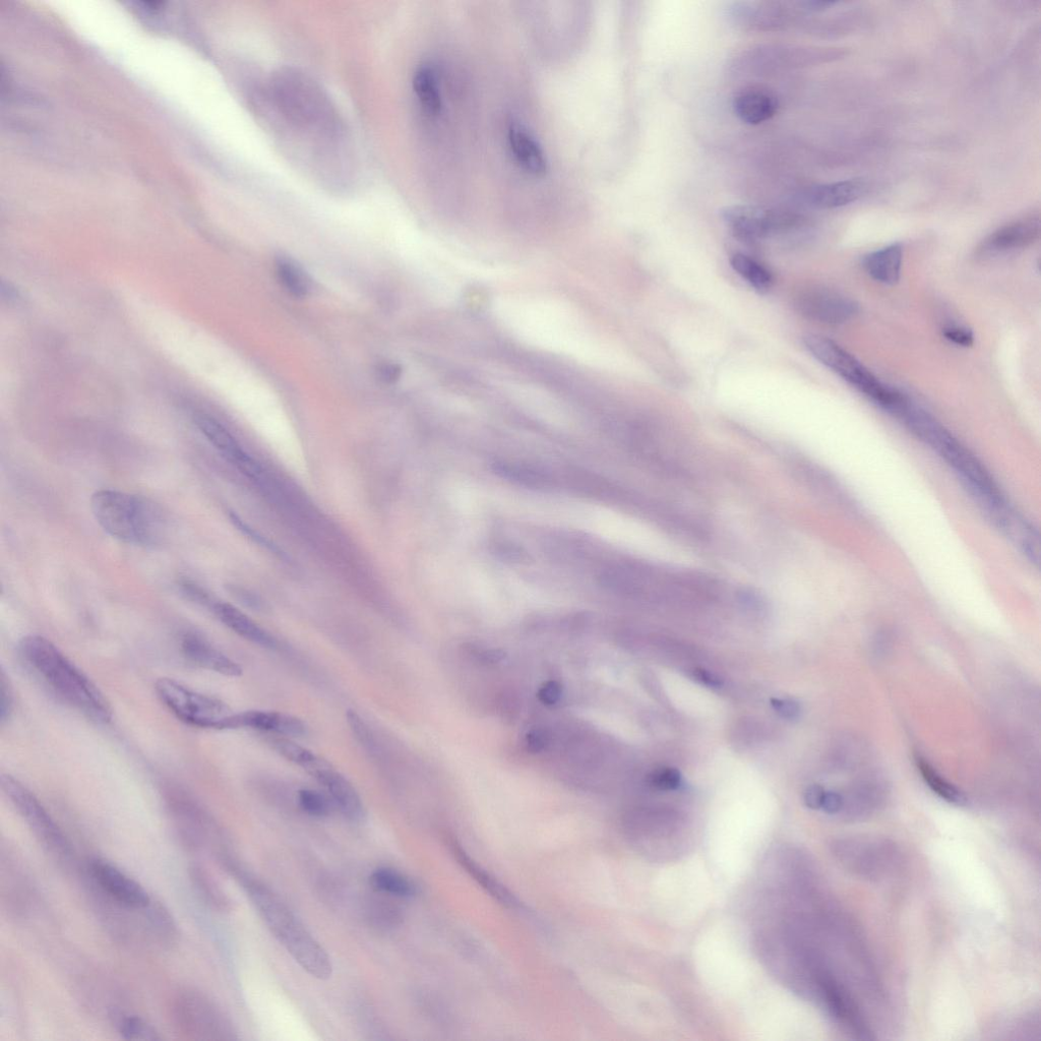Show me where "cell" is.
Listing matches in <instances>:
<instances>
[{
  "mask_svg": "<svg viewBox=\"0 0 1041 1041\" xmlns=\"http://www.w3.org/2000/svg\"><path fill=\"white\" fill-rule=\"evenodd\" d=\"M412 88L423 111L428 115H439L443 110L438 75L430 65L420 66L412 80Z\"/></svg>",
  "mask_w": 1041,
  "mask_h": 1041,
  "instance_id": "25",
  "label": "cell"
},
{
  "mask_svg": "<svg viewBox=\"0 0 1041 1041\" xmlns=\"http://www.w3.org/2000/svg\"><path fill=\"white\" fill-rule=\"evenodd\" d=\"M1040 236V219L1030 215L1011 222L985 238L976 249L977 259L992 260L1029 248Z\"/></svg>",
  "mask_w": 1041,
  "mask_h": 1041,
  "instance_id": "15",
  "label": "cell"
},
{
  "mask_svg": "<svg viewBox=\"0 0 1041 1041\" xmlns=\"http://www.w3.org/2000/svg\"><path fill=\"white\" fill-rule=\"evenodd\" d=\"M730 264L732 269L757 291L767 292L772 287V274L755 259L743 254H737L731 258Z\"/></svg>",
  "mask_w": 1041,
  "mask_h": 1041,
  "instance_id": "31",
  "label": "cell"
},
{
  "mask_svg": "<svg viewBox=\"0 0 1041 1041\" xmlns=\"http://www.w3.org/2000/svg\"><path fill=\"white\" fill-rule=\"evenodd\" d=\"M694 677L697 681L709 688L718 689L723 685L722 680L719 677L714 675V673H712L711 671L703 668L695 669Z\"/></svg>",
  "mask_w": 1041,
  "mask_h": 1041,
  "instance_id": "46",
  "label": "cell"
},
{
  "mask_svg": "<svg viewBox=\"0 0 1041 1041\" xmlns=\"http://www.w3.org/2000/svg\"><path fill=\"white\" fill-rule=\"evenodd\" d=\"M346 717L356 740L364 749L374 752L377 745L370 727L366 725L363 719H361L355 711L349 710Z\"/></svg>",
  "mask_w": 1041,
  "mask_h": 1041,
  "instance_id": "36",
  "label": "cell"
},
{
  "mask_svg": "<svg viewBox=\"0 0 1041 1041\" xmlns=\"http://www.w3.org/2000/svg\"><path fill=\"white\" fill-rule=\"evenodd\" d=\"M171 1016L176 1030L191 1040L229 1039L231 1028L219 1009L196 991L179 993L172 1002Z\"/></svg>",
  "mask_w": 1041,
  "mask_h": 1041,
  "instance_id": "9",
  "label": "cell"
},
{
  "mask_svg": "<svg viewBox=\"0 0 1041 1041\" xmlns=\"http://www.w3.org/2000/svg\"><path fill=\"white\" fill-rule=\"evenodd\" d=\"M865 190V183L861 180H844L813 188L807 200L815 208L836 209L859 200Z\"/></svg>",
  "mask_w": 1041,
  "mask_h": 1041,
  "instance_id": "23",
  "label": "cell"
},
{
  "mask_svg": "<svg viewBox=\"0 0 1041 1041\" xmlns=\"http://www.w3.org/2000/svg\"><path fill=\"white\" fill-rule=\"evenodd\" d=\"M493 470L502 478L527 488L546 489L554 486L553 477L534 467L498 461L494 463Z\"/></svg>",
  "mask_w": 1041,
  "mask_h": 1041,
  "instance_id": "26",
  "label": "cell"
},
{
  "mask_svg": "<svg viewBox=\"0 0 1041 1041\" xmlns=\"http://www.w3.org/2000/svg\"><path fill=\"white\" fill-rule=\"evenodd\" d=\"M378 379L387 385L396 383L401 377L400 365L392 362H383L376 369Z\"/></svg>",
  "mask_w": 1041,
  "mask_h": 1041,
  "instance_id": "43",
  "label": "cell"
},
{
  "mask_svg": "<svg viewBox=\"0 0 1041 1041\" xmlns=\"http://www.w3.org/2000/svg\"><path fill=\"white\" fill-rule=\"evenodd\" d=\"M902 263V247L900 244L894 243L867 255L863 260V267L876 282L893 286L900 280Z\"/></svg>",
  "mask_w": 1041,
  "mask_h": 1041,
  "instance_id": "24",
  "label": "cell"
},
{
  "mask_svg": "<svg viewBox=\"0 0 1041 1041\" xmlns=\"http://www.w3.org/2000/svg\"><path fill=\"white\" fill-rule=\"evenodd\" d=\"M88 872L100 893L120 908L145 911L153 903L142 885L107 861L92 860Z\"/></svg>",
  "mask_w": 1041,
  "mask_h": 1041,
  "instance_id": "12",
  "label": "cell"
},
{
  "mask_svg": "<svg viewBox=\"0 0 1041 1041\" xmlns=\"http://www.w3.org/2000/svg\"><path fill=\"white\" fill-rule=\"evenodd\" d=\"M943 336L951 343L970 347L974 343V336L970 329L958 324H948L943 328Z\"/></svg>",
  "mask_w": 1041,
  "mask_h": 1041,
  "instance_id": "38",
  "label": "cell"
},
{
  "mask_svg": "<svg viewBox=\"0 0 1041 1041\" xmlns=\"http://www.w3.org/2000/svg\"><path fill=\"white\" fill-rule=\"evenodd\" d=\"M252 728L279 734L281 737H302L306 725L299 718L280 712L248 711L234 714L232 729Z\"/></svg>",
  "mask_w": 1041,
  "mask_h": 1041,
  "instance_id": "19",
  "label": "cell"
},
{
  "mask_svg": "<svg viewBox=\"0 0 1041 1041\" xmlns=\"http://www.w3.org/2000/svg\"><path fill=\"white\" fill-rule=\"evenodd\" d=\"M371 882L377 890L391 896L408 898L415 893V886L408 878L388 868L375 871Z\"/></svg>",
  "mask_w": 1041,
  "mask_h": 1041,
  "instance_id": "33",
  "label": "cell"
},
{
  "mask_svg": "<svg viewBox=\"0 0 1041 1041\" xmlns=\"http://www.w3.org/2000/svg\"><path fill=\"white\" fill-rule=\"evenodd\" d=\"M155 691L161 703L187 724L200 728L232 729L234 713L218 699L166 678L157 681Z\"/></svg>",
  "mask_w": 1041,
  "mask_h": 1041,
  "instance_id": "7",
  "label": "cell"
},
{
  "mask_svg": "<svg viewBox=\"0 0 1041 1041\" xmlns=\"http://www.w3.org/2000/svg\"><path fill=\"white\" fill-rule=\"evenodd\" d=\"M2 705H0V718L5 723L11 718L14 709V693L11 683L6 675V672L2 671Z\"/></svg>",
  "mask_w": 1041,
  "mask_h": 1041,
  "instance_id": "39",
  "label": "cell"
},
{
  "mask_svg": "<svg viewBox=\"0 0 1041 1041\" xmlns=\"http://www.w3.org/2000/svg\"><path fill=\"white\" fill-rule=\"evenodd\" d=\"M111 1017L118 1033L125 1039L154 1041L162 1038L152 1024L139 1016L113 1013Z\"/></svg>",
  "mask_w": 1041,
  "mask_h": 1041,
  "instance_id": "32",
  "label": "cell"
},
{
  "mask_svg": "<svg viewBox=\"0 0 1041 1041\" xmlns=\"http://www.w3.org/2000/svg\"><path fill=\"white\" fill-rule=\"evenodd\" d=\"M498 553L504 559L508 561H525L527 559L526 553H522V549L512 544H502L498 547Z\"/></svg>",
  "mask_w": 1041,
  "mask_h": 1041,
  "instance_id": "47",
  "label": "cell"
},
{
  "mask_svg": "<svg viewBox=\"0 0 1041 1041\" xmlns=\"http://www.w3.org/2000/svg\"><path fill=\"white\" fill-rule=\"evenodd\" d=\"M825 790L818 784L811 785L805 792V804L812 810H819L822 807Z\"/></svg>",
  "mask_w": 1041,
  "mask_h": 1041,
  "instance_id": "44",
  "label": "cell"
},
{
  "mask_svg": "<svg viewBox=\"0 0 1041 1041\" xmlns=\"http://www.w3.org/2000/svg\"><path fill=\"white\" fill-rule=\"evenodd\" d=\"M263 109L272 126L286 138L308 147L312 156H343L347 148L344 121L322 86L296 69L274 73L262 89Z\"/></svg>",
  "mask_w": 1041,
  "mask_h": 1041,
  "instance_id": "1",
  "label": "cell"
},
{
  "mask_svg": "<svg viewBox=\"0 0 1041 1041\" xmlns=\"http://www.w3.org/2000/svg\"><path fill=\"white\" fill-rule=\"evenodd\" d=\"M239 878L268 929L300 967L320 981L331 978L329 954L292 910L264 884L247 876Z\"/></svg>",
  "mask_w": 1041,
  "mask_h": 1041,
  "instance_id": "4",
  "label": "cell"
},
{
  "mask_svg": "<svg viewBox=\"0 0 1041 1041\" xmlns=\"http://www.w3.org/2000/svg\"><path fill=\"white\" fill-rule=\"evenodd\" d=\"M275 269L280 285L290 295L301 298L310 293L312 280L294 261L288 258H279L276 261Z\"/></svg>",
  "mask_w": 1041,
  "mask_h": 1041,
  "instance_id": "28",
  "label": "cell"
},
{
  "mask_svg": "<svg viewBox=\"0 0 1041 1041\" xmlns=\"http://www.w3.org/2000/svg\"><path fill=\"white\" fill-rule=\"evenodd\" d=\"M327 791L331 801L345 818L361 821L364 808L355 787L329 763L313 776Z\"/></svg>",
  "mask_w": 1041,
  "mask_h": 1041,
  "instance_id": "18",
  "label": "cell"
},
{
  "mask_svg": "<svg viewBox=\"0 0 1041 1041\" xmlns=\"http://www.w3.org/2000/svg\"><path fill=\"white\" fill-rule=\"evenodd\" d=\"M732 108L745 124L758 126L775 116L778 100L768 89L751 86L734 96Z\"/></svg>",
  "mask_w": 1041,
  "mask_h": 1041,
  "instance_id": "20",
  "label": "cell"
},
{
  "mask_svg": "<svg viewBox=\"0 0 1041 1041\" xmlns=\"http://www.w3.org/2000/svg\"><path fill=\"white\" fill-rule=\"evenodd\" d=\"M804 343L818 361L885 410L894 413L904 402L905 395L880 381L864 363L833 340L808 335Z\"/></svg>",
  "mask_w": 1041,
  "mask_h": 1041,
  "instance_id": "6",
  "label": "cell"
},
{
  "mask_svg": "<svg viewBox=\"0 0 1041 1041\" xmlns=\"http://www.w3.org/2000/svg\"><path fill=\"white\" fill-rule=\"evenodd\" d=\"M721 217L734 236L746 241L760 240L799 222L795 216L748 205L726 207Z\"/></svg>",
  "mask_w": 1041,
  "mask_h": 1041,
  "instance_id": "13",
  "label": "cell"
},
{
  "mask_svg": "<svg viewBox=\"0 0 1041 1041\" xmlns=\"http://www.w3.org/2000/svg\"><path fill=\"white\" fill-rule=\"evenodd\" d=\"M298 803L304 813L316 818L328 817L335 809L329 795L313 789L300 790Z\"/></svg>",
  "mask_w": 1041,
  "mask_h": 1041,
  "instance_id": "35",
  "label": "cell"
},
{
  "mask_svg": "<svg viewBox=\"0 0 1041 1041\" xmlns=\"http://www.w3.org/2000/svg\"><path fill=\"white\" fill-rule=\"evenodd\" d=\"M269 743L282 757L301 767L312 776L329 764L312 751L297 745L291 740L273 738Z\"/></svg>",
  "mask_w": 1041,
  "mask_h": 1041,
  "instance_id": "27",
  "label": "cell"
},
{
  "mask_svg": "<svg viewBox=\"0 0 1041 1041\" xmlns=\"http://www.w3.org/2000/svg\"><path fill=\"white\" fill-rule=\"evenodd\" d=\"M549 742L550 737L545 729L536 728L527 733L526 746L531 753L536 754L544 751Z\"/></svg>",
  "mask_w": 1041,
  "mask_h": 1041,
  "instance_id": "41",
  "label": "cell"
},
{
  "mask_svg": "<svg viewBox=\"0 0 1041 1041\" xmlns=\"http://www.w3.org/2000/svg\"><path fill=\"white\" fill-rule=\"evenodd\" d=\"M24 661L60 698L97 723L112 720V707L100 689L50 640L39 635L19 644Z\"/></svg>",
  "mask_w": 1041,
  "mask_h": 1041,
  "instance_id": "2",
  "label": "cell"
},
{
  "mask_svg": "<svg viewBox=\"0 0 1041 1041\" xmlns=\"http://www.w3.org/2000/svg\"><path fill=\"white\" fill-rule=\"evenodd\" d=\"M165 799L181 844L190 851L202 849L214 831L210 817L186 790L169 787Z\"/></svg>",
  "mask_w": 1041,
  "mask_h": 1041,
  "instance_id": "10",
  "label": "cell"
},
{
  "mask_svg": "<svg viewBox=\"0 0 1041 1041\" xmlns=\"http://www.w3.org/2000/svg\"><path fill=\"white\" fill-rule=\"evenodd\" d=\"M190 876L196 890L208 904L220 909L226 906V897L205 869L195 865L190 870Z\"/></svg>",
  "mask_w": 1041,
  "mask_h": 1041,
  "instance_id": "34",
  "label": "cell"
},
{
  "mask_svg": "<svg viewBox=\"0 0 1041 1041\" xmlns=\"http://www.w3.org/2000/svg\"><path fill=\"white\" fill-rule=\"evenodd\" d=\"M2 788L44 847L59 859H69L72 854V845L68 837L37 799V796L11 775L2 777Z\"/></svg>",
  "mask_w": 1041,
  "mask_h": 1041,
  "instance_id": "8",
  "label": "cell"
},
{
  "mask_svg": "<svg viewBox=\"0 0 1041 1041\" xmlns=\"http://www.w3.org/2000/svg\"><path fill=\"white\" fill-rule=\"evenodd\" d=\"M508 141L515 160L524 170L538 176L546 172L547 161L543 150L522 125L512 122Z\"/></svg>",
  "mask_w": 1041,
  "mask_h": 1041,
  "instance_id": "22",
  "label": "cell"
},
{
  "mask_svg": "<svg viewBox=\"0 0 1041 1041\" xmlns=\"http://www.w3.org/2000/svg\"><path fill=\"white\" fill-rule=\"evenodd\" d=\"M796 309L806 318L827 325H842L853 320L860 306L853 299L830 289L814 287L796 298Z\"/></svg>",
  "mask_w": 1041,
  "mask_h": 1041,
  "instance_id": "14",
  "label": "cell"
},
{
  "mask_svg": "<svg viewBox=\"0 0 1041 1041\" xmlns=\"http://www.w3.org/2000/svg\"><path fill=\"white\" fill-rule=\"evenodd\" d=\"M844 808L842 796L834 791L825 792L821 809L827 814H838Z\"/></svg>",
  "mask_w": 1041,
  "mask_h": 1041,
  "instance_id": "45",
  "label": "cell"
},
{
  "mask_svg": "<svg viewBox=\"0 0 1041 1041\" xmlns=\"http://www.w3.org/2000/svg\"><path fill=\"white\" fill-rule=\"evenodd\" d=\"M771 705L781 717L787 720L798 719L802 712L800 704L791 699H771Z\"/></svg>",
  "mask_w": 1041,
  "mask_h": 1041,
  "instance_id": "40",
  "label": "cell"
},
{
  "mask_svg": "<svg viewBox=\"0 0 1041 1041\" xmlns=\"http://www.w3.org/2000/svg\"><path fill=\"white\" fill-rule=\"evenodd\" d=\"M915 763L925 782L941 799L959 806L966 803L964 793L940 775L923 756L916 755Z\"/></svg>",
  "mask_w": 1041,
  "mask_h": 1041,
  "instance_id": "30",
  "label": "cell"
},
{
  "mask_svg": "<svg viewBox=\"0 0 1041 1041\" xmlns=\"http://www.w3.org/2000/svg\"><path fill=\"white\" fill-rule=\"evenodd\" d=\"M181 651L194 664L219 675L237 678L242 675L241 666L214 647L209 641L195 633H187L181 639Z\"/></svg>",
  "mask_w": 1041,
  "mask_h": 1041,
  "instance_id": "17",
  "label": "cell"
},
{
  "mask_svg": "<svg viewBox=\"0 0 1041 1041\" xmlns=\"http://www.w3.org/2000/svg\"><path fill=\"white\" fill-rule=\"evenodd\" d=\"M562 695L563 688L561 684L556 681L545 683L538 692L539 700L547 706H553L559 703Z\"/></svg>",
  "mask_w": 1041,
  "mask_h": 1041,
  "instance_id": "42",
  "label": "cell"
},
{
  "mask_svg": "<svg viewBox=\"0 0 1041 1041\" xmlns=\"http://www.w3.org/2000/svg\"><path fill=\"white\" fill-rule=\"evenodd\" d=\"M599 581L616 594L654 602H699L711 599L717 590L714 581L704 575L669 572L639 562L609 566Z\"/></svg>",
  "mask_w": 1041,
  "mask_h": 1041,
  "instance_id": "3",
  "label": "cell"
},
{
  "mask_svg": "<svg viewBox=\"0 0 1041 1041\" xmlns=\"http://www.w3.org/2000/svg\"><path fill=\"white\" fill-rule=\"evenodd\" d=\"M195 423L201 433L222 456L250 477H258L260 468L255 460L243 450L239 442L219 421L205 413L195 415Z\"/></svg>",
  "mask_w": 1041,
  "mask_h": 1041,
  "instance_id": "16",
  "label": "cell"
},
{
  "mask_svg": "<svg viewBox=\"0 0 1041 1041\" xmlns=\"http://www.w3.org/2000/svg\"><path fill=\"white\" fill-rule=\"evenodd\" d=\"M451 846L453 848L455 856L457 857V860L460 862L463 868H465L467 872L470 873V875L473 876L478 881V883L484 889H486V891L489 894H491L507 906L515 907L517 905L516 898L507 889H505L502 885L493 880L477 865H475L474 862L470 859V857L455 841L451 843Z\"/></svg>",
  "mask_w": 1041,
  "mask_h": 1041,
  "instance_id": "29",
  "label": "cell"
},
{
  "mask_svg": "<svg viewBox=\"0 0 1041 1041\" xmlns=\"http://www.w3.org/2000/svg\"><path fill=\"white\" fill-rule=\"evenodd\" d=\"M810 51L787 44L758 45L739 54L732 67L738 73L752 75L799 69L810 64Z\"/></svg>",
  "mask_w": 1041,
  "mask_h": 1041,
  "instance_id": "11",
  "label": "cell"
},
{
  "mask_svg": "<svg viewBox=\"0 0 1041 1041\" xmlns=\"http://www.w3.org/2000/svg\"><path fill=\"white\" fill-rule=\"evenodd\" d=\"M91 509L101 528L122 542L155 546L167 532L161 508L143 497L101 489L92 496Z\"/></svg>",
  "mask_w": 1041,
  "mask_h": 1041,
  "instance_id": "5",
  "label": "cell"
},
{
  "mask_svg": "<svg viewBox=\"0 0 1041 1041\" xmlns=\"http://www.w3.org/2000/svg\"><path fill=\"white\" fill-rule=\"evenodd\" d=\"M210 608L218 620L239 637L263 648L277 647V640L270 633L235 606L213 601Z\"/></svg>",
  "mask_w": 1041,
  "mask_h": 1041,
  "instance_id": "21",
  "label": "cell"
},
{
  "mask_svg": "<svg viewBox=\"0 0 1041 1041\" xmlns=\"http://www.w3.org/2000/svg\"><path fill=\"white\" fill-rule=\"evenodd\" d=\"M650 783L660 790H675L682 783V775L677 769L662 768L650 776Z\"/></svg>",
  "mask_w": 1041,
  "mask_h": 1041,
  "instance_id": "37",
  "label": "cell"
}]
</instances>
